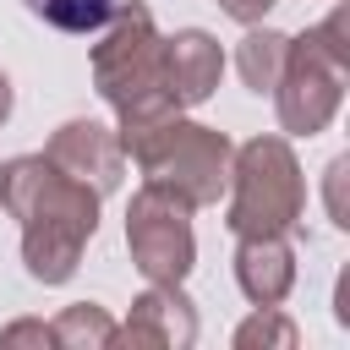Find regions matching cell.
<instances>
[{
  "mask_svg": "<svg viewBox=\"0 0 350 350\" xmlns=\"http://www.w3.org/2000/svg\"><path fill=\"white\" fill-rule=\"evenodd\" d=\"M284 55H290V33L252 22L246 38H241V49H235V71H241V82L252 93H273V82L284 71Z\"/></svg>",
  "mask_w": 350,
  "mask_h": 350,
  "instance_id": "8fae6325",
  "label": "cell"
},
{
  "mask_svg": "<svg viewBox=\"0 0 350 350\" xmlns=\"http://www.w3.org/2000/svg\"><path fill=\"white\" fill-rule=\"evenodd\" d=\"M120 148L142 170V180L175 191L191 208H213L224 197V186H230V153H235L230 137L219 126L191 120L186 109H175V115H164V120H153L142 131H126Z\"/></svg>",
  "mask_w": 350,
  "mask_h": 350,
  "instance_id": "3957f363",
  "label": "cell"
},
{
  "mask_svg": "<svg viewBox=\"0 0 350 350\" xmlns=\"http://www.w3.org/2000/svg\"><path fill=\"white\" fill-rule=\"evenodd\" d=\"M191 202H180L175 191L142 180L126 202V252L131 268L148 284H186V273L197 268V230H191Z\"/></svg>",
  "mask_w": 350,
  "mask_h": 350,
  "instance_id": "8992f818",
  "label": "cell"
},
{
  "mask_svg": "<svg viewBox=\"0 0 350 350\" xmlns=\"http://www.w3.org/2000/svg\"><path fill=\"white\" fill-rule=\"evenodd\" d=\"M219 11H224L230 22H241V27H252V22H262V16L273 11V0H219Z\"/></svg>",
  "mask_w": 350,
  "mask_h": 350,
  "instance_id": "e0dca14e",
  "label": "cell"
},
{
  "mask_svg": "<svg viewBox=\"0 0 350 350\" xmlns=\"http://www.w3.org/2000/svg\"><path fill=\"white\" fill-rule=\"evenodd\" d=\"M98 98L115 109V131H142L164 115H175L170 66H164V33L142 0H115L109 22L98 27V44L88 55Z\"/></svg>",
  "mask_w": 350,
  "mask_h": 350,
  "instance_id": "7a4b0ae2",
  "label": "cell"
},
{
  "mask_svg": "<svg viewBox=\"0 0 350 350\" xmlns=\"http://www.w3.org/2000/svg\"><path fill=\"white\" fill-rule=\"evenodd\" d=\"M44 159H49L55 170H66L71 180L93 186L98 197L120 191V180H126V148H120L115 126L88 120V115L60 120V126H55V137L44 142Z\"/></svg>",
  "mask_w": 350,
  "mask_h": 350,
  "instance_id": "52a82bcc",
  "label": "cell"
},
{
  "mask_svg": "<svg viewBox=\"0 0 350 350\" xmlns=\"http://www.w3.org/2000/svg\"><path fill=\"white\" fill-rule=\"evenodd\" d=\"M191 339H197V306L180 284H148L115 334V345H148V350H186Z\"/></svg>",
  "mask_w": 350,
  "mask_h": 350,
  "instance_id": "ba28073f",
  "label": "cell"
},
{
  "mask_svg": "<svg viewBox=\"0 0 350 350\" xmlns=\"http://www.w3.org/2000/svg\"><path fill=\"white\" fill-rule=\"evenodd\" d=\"M16 345H38V350H49V345H55V334H49V323H44V317H16V323H5V328H0V350H16Z\"/></svg>",
  "mask_w": 350,
  "mask_h": 350,
  "instance_id": "9a60e30c",
  "label": "cell"
},
{
  "mask_svg": "<svg viewBox=\"0 0 350 350\" xmlns=\"http://www.w3.org/2000/svg\"><path fill=\"white\" fill-rule=\"evenodd\" d=\"M0 208L22 224V268L33 284H66L98 235L104 197L66 170H55L44 153H16L0 164Z\"/></svg>",
  "mask_w": 350,
  "mask_h": 350,
  "instance_id": "6da1fadb",
  "label": "cell"
},
{
  "mask_svg": "<svg viewBox=\"0 0 350 350\" xmlns=\"http://www.w3.org/2000/svg\"><path fill=\"white\" fill-rule=\"evenodd\" d=\"M164 66H170V93L180 109H197L219 93L224 77V49L208 27H175L164 38Z\"/></svg>",
  "mask_w": 350,
  "mask_h": 350,
  "instance_id": "9c48e42d",
  "label": "cell"
},
{
  "mask_svg": "<svg viewBox=\"0 0 350 350\" xmlns=\"http://www.w3.org/2000/svg\"><path fill=\"white\" fill-rule=\"evenodd\" d=\"M301 345V328L295 317H284L279 306H257L241 328H235V350H295Z\"/></svg>",
  "mask_w": 350,
  "mask_h": 350,
  "instance_id": "5bb4252c",
  "label": "cell"
},
{
  "mask_svg": "<svg viewBox=\"0 0 350 350\" xmlns=\"http://www.w3.org/2000/svg\"><path fill=\"white\" fill-rule=\"evenodd\" d=\"M22 5L55 33H98L115 11V0H22Z\"/></svg>",
  "mask_w": 350,
  "mask_h": 350,
  "instance_id": "4fadbf2b",
  "label": "cell"
},
{
  "mask_svg": "<svg viewBox=\"0 0 350 350\" xmlns=\"http://www.w3.org/2000/svg\"><path fill=\"white\" fill-rule=\"evenodd\" d=\"M345 82H350V16L339 5L317 27H306L301 38H290L284 71L273 82L279 131L284 137H317V131H328V120L345 104Z\"/></svg>",
  "mask_w": 350,
  "mask_h": 350,
  "instance_id": "5b68a950",
  "label": "cell"
},
{
  "mask_svg": "<svg viewBox=\"0 0 350 350\" xmlns=\"http://www.w3.org/2000/svg\"><path fill=\"white\" fill-rule=\"evenodd\" d=\"M306 219V175L290 137L262 131L230 153L224 230L230 235H290Z\"/></svg>",
  "mask_w": 350,
  "mask_h": 350,
  "instance_id": "277c9868",
  "label": "cell"
},
{
  "mask_svg": "<svg viewBox=\"0 0 350 350\" xmlns=\"http://www.w3.org/2000/svg\"><path fill=\"white\" fill-rule=\"evenodd\" d=\"M49 334H55V350H109L115 334H120V323L98 301H71V306H60V317L49 323Z\"/></svg>",
  "mask_w": 350,
  "mask_h": 350,
  "instance_id": "7c38bea8",
  "label": "cell"
},
{
  "mask_svg": "<svg viewBox=\"0 0 350 350\" xmlns=\"http://www.w3.org/2000/svg\"><path fill=\"white\" fill-rule=\"evenodd\" d=\"M235 284L252 306H284V295L295 290L290 235H235Z\"/></svg>",
  "mask_w": 350,
  "mask_h": 350,
  "instance_id": "30bf717a",
  "label": "cell"
},
{
  "mask_svg": "<svg viewBox=\"0 0 350 350\" xmlns=\"http://www.w3.org/2000/svg\"><path fill=\"white\" fill-rule=\"evenodd\" d=\"M345 175H350V159L339 153V159L328 164V219H334V230H350V208H345Z\"/></svg>",
  "mask_w": 350,
  "mask_h": 350,
  "instance_id": "2e32d148",
  "label": "cell"
},
{
  "mask_svg": "<svg viewBox=\"0 0 350 350\" xmlns=\"http://www.w3.org/2000/svg\"><path fill=\"white\" fill-rule=\"evenodd\" d=\"M11 109H16V88H11V77L0 71V126L11 120Z\"/></svg>",
  "mask_w": 350,
  "mask_h": 350,
  "instance_id": "ac0fdd59",
  "label": "cell"
}]
</instances>
